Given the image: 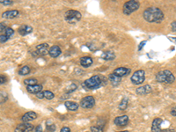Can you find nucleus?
I'll use <instances>...</instances> for the list:
<instances>
[{"label": "nucleus", "mask_w": 176, "mask_h": 132, "mask_svg": "<svg viewBox=\"0 0 176 132\" xmlns=\"http://www.w3.org/2000/svg\"><path fill=\"white\" fill-rule=\"evenodd\" d=\"M144 19L150 23H160L164 19L163 12L158 7H149L144 11Z\"/></svg>", "instance_id": "1"}, {"label": "nucleus", "mask_w": 176, "mask_h": 132, "mask_svg": "<svg viewBox=\"0 0 176 132\" xmlns=\"http://www.w3.org/2000/svg\"><path fill=\"white\" fill-rule=\"evenodd\" d=\"M107 84V79L104 77H100L99 75H95L91 77L90 79H86L83 85L87 90H94L98 89Z\"/></svg>", "instance_id": "2"}, {"label": "nucleus", "mask_w": 176, "mask_h": 132, "mask_svg": "<svg viewBox=\"0 0 176 132\" xmlns=\"http://www.w3.org/2000/svg\"><path fill=\"white\" fill-rule=\"evenodd\" d=\"M156 80L160 83L164 84H172L175 81V75L168 70H161L156 75Z\"/></svg>", "instance_id": "3"}, {"label": "nucleus", "mask_w": 176, "mask_h": 132, "mask_svg": "<svg viewBox=\"0 0 176 132\" xmlns=\"http://www.w3.org/2000/svg\"><path fill=\"white\" fill-rule=\"evenodd\" d=\"M140 4L138 1H135V0H130L128 1L124 4L123 5V12L125 15H130L132 13L136 12L137 10L139 9Z\"/></svg>", "instance_id": "4"}, {"label": "nucleus", "mask_w": 176, "mask_h": 132, "mask_svg": "<svg viewBox=\"0 0 176 132\" xmlns=\"http://www.w3.org/2000/svg\"><path fill=\"white\" fill-rule=\"evenodd\" d=\"M64 18L65 20L70 23V24H73L76 23L78 21H79L82 18V14L79 11L76 10H69L64 13Z\"/></svg>", "instance_id": "5"}, {"label": "nucleus", "mask_w": 176, "mask_h": 132, "mask_svg": "<svg viewBox=\"0 0 176 132\" xmlns=\"http://www.w3.org/2000/svg\"><path fill=\"white\" fill-rule=\"evenodd\" d=\"M131 82L134 85H140L142 83H144L145 80V71L143 70H138L137 71H135L133 73V75L130 78Z\"/></svg>", "instance_id": "6"}, {"label": "nucleus", "mask_w": 176, "mask_h": 132, "mask_svg": "<svg viewBox=\"0 0 176 132\" xmlns=\"http://www.w3.org/2000/svg\"><path fill=\"white\" fill-rule=\"evenodd\" d=\"M95 106V99L93 96H86L81 99L80 101V107L83 108L90 109L93 108Z\"/></svg>", "instance_id": "7"}, {"label": "nucleus", "mask_w": 176, "mask_h": 132, "mask_svg": "<svg viewBox=\"0 0 176 132\" xmlns=\"http://www.w3.org/2000/svg\"><path fill=\"white\" fill-rule=\"evenodd\" d=\"M33 126L29 122H23L17 126L14 130V132H30L33 131Z\"/></svg>", "instance_id": "8"}, {"label": "nucleus", "mask_w": 176, "mask_h": 132, "mask_svg": "<svg viewBox=\"0 0 176 132\" xmlns=\"http://www.w3.org/2000/svg\"><path fill=\"white\" fill-rule=\"evenodd\" d=\"M48 43H42V44H39L36 46V55L38 56H46L48 54Z\"/></svg>", "instance_id": "9"}, {"label": "nucleus", "mask_w": 176, "mask_h": 132, "mask_svg": "<svg viewBox=\"0 0 176 132\" xmlns=\"http://www.w3.org/2000/svg\"><path fill=\"white\" fill-rule=\"evenodd\" d=\"M128 121H129V119H128V116H122L116 117L114 119V122L118 127H124L128 124Z\"/></svg>", "instance_id": "10"}, {"label": "nucleus", "mask_w": 176, "mask_h": 132, "mask_svg": "<svg viewBox=\"0 0 176 132\" xmlns=\"http://www.w3.org/2000/svg\"><path fill=\"white\" fill-rule=\"evenodd\" d=\"M163 120L161 118H155L152 121L151 123V132H162L161 125H162Z\"/></svg>", "instance_id": "11"}, {"label": "nucleus", "mask_w": 176, "mask_h": 132, "mask_svg": "<svg viewBox=\"0 0 176 132\" xmlns=\"http://www.w3.org/2000/svg\"><path fill=\"white\" fill-rule=\"evenodd\" d=\"M152 91V88L150 85H145L143 86H140L138 88H137L136 93L138 95H147L149 93H151Z\"/></svg>", "instance_id": "12"}, {"label": "nucleus", "mask_w": 176, "mask_h": 132, "mask_svg": "<svg viewBox=\"0 0 176 132\" xmlns=\"http://www.w3.org/2000/svg\"><path fill=\"white\" fill-rule=\"evenodd\" d=\"M129 72H130V69L126 68V67H119V68L115 69V70H114L113 73H114V75H116V76L122 78V77L127 76Z\"/></svg>", "instance_id": "13"}, {"label": "nucleus", "mask_w": 176, "mask_h": 132, "mask_svg": "<svg viewBox=\"0 0 176 132\" xmlns=\"http://www.w3.org/2000/svg\"><path fill=\"white\" fill-rule=\"evenodd\" d=\"M36 118H37V114L33 111H29V112H27L21 117V121L23 122H29L31 121H33Z\"/></svg>", "instance_id": "14"}, {"label": "nucleus", "mask_w": 176, "mask_h": 132, "mask_svg": "<svg viewBox=\"0 0 176 132\" xmlns=\"http://www.w3.org/2000/svg\"><path fill=\"white\" fill-rule=\"evenodd\" d=\"M42 85H29V86H27V91L29 93H32V94H37L39 93L40 92H42Z\"/></svg>", "instance_id": "15"}, {"label": "nucleus", "mask_w": 176, "mask_h": 132, "mask_svg": "<svg viewBox=\"0 0 176 132\" xmlns=\"http://www.w3.org/2000/svg\"><path fill=\"white\" fill-rule=\"evenodd\" d=\"M61 53H62L61 49H60L58 46H56V45L52 46V47L48 50V55H49L51 57H53V58H56V57L59 56L61 55Z\"/></svg>", "instance_id": "16"}, {"label": "nucleus", "mask_w": 176, "mask_h": 132, "mask_svg": "<svg viewBox=\"0 0 176 132\" xmlns=\"http://www.w3.org/2000/svg\"><path fill=\"white\" fill-rule=\"evenodd\" d=\"M19 14V12L17 11V10H11V11H6L4 12L3 14H2V17L4 19H14V18H17Z\"/></svg>", "instance_id": "17"}, {"label": "nucleus", "mask_w": 176, "mask_h": 132, "mask_svg": "<svg viewBox=\"0 0 176 132\" xmlns=\"http://www.w3.org/2000/svg\"><path fill=\"white\" fill-rule=\"evenodd\" d=\"M80 65L81 66L87 68L93 65V59L90 56H83L80 58Z\"/></svg>", "instance_id": "18"}, {"label": "nucleus", "mask_w": 176, "mask_h": 132, "mask_svg": "<svg viewBox=\"0 0 176 132\" xmlns=\"http://www.w3.org/2000/svg\"><path fill=\"white\" fill-rule=\"evenodd\" d=\"M19 33L22 36H25L28 33H32L33 31V27H29V26H27V25H23L21 26L19 28Z\"/></svg>", "instance_id": "19"}, {"label": "nucleus", "mask_w": 176, "mask_h": 132, "mask_svg": "<svg viewBox=\"0 0 176 132\" xmlns=\"http://www.w3.org/2000/svg\"><path fill=\"white\" fill-rule=\"evenodd\" d=\"M64 106L66 107V108L70 111H77L79 109V104L76 103V102H73V101H65L64 102Z\"/></svg>", "instance_id": "20"}, {"label": "nucleus", "mask_w": 176, "mask_h": 132, "mask_svg": "<svg viewBox=\"0 0 176 132\" xmlns=\"http://www.w3.org/2000/svg\"><path fill=\"white\" fill-rule=\"evenodd\" d=\"M108 79H109L110 83L112 84L113 86H117V85H119V84L122 81V79H121L120 77L116 76V75H114V73L109 75Z\"/></svg>", "instance_id": "21"}, {"label": "nucleus", "mask_w": 176, "mask_h": 132, "mask_svg": "<svg viewBox=\"0 0 176 132\" xmlns=\"http://www.w3.org/2000/svg\"><path fill=\"white\" fill-rule=\"evenodd\" d=\"M101 57H102L104 60H107V61H108V60H114V59L115 58V55H114V53L113 51L109 50V51H105V52L102 54Z\"/></svg>", "instance_id": "22"}, {"label": "nucleus", "mask_w": 176, "mask_h": 132, "mask_svg": "<svg viewBox=\"0 0 176 132\" xmlns=\"http://www.w3.org/2000/svg\"><path fill=\"white\" fill-rule=\"evenodd\" d=\"M30 71H31L30 68H29L28 66L26 65V66H23L22 68H20V69L19 70L18 73H19V75H21V76H25V75L29 74V73H30Z\"/></svg>", "instance_id": "23"}, {"label": "nucleus", "mask_w": 176, "mask_h": 132, "mask_svg": "<svg viewBox=\"0 0 176 132\" xmlns=\"http://www.w3.org/2000/svg\"><path fill=\"white\" fill-rule=\"evenodd\" d=\"M128 98H126V97L123 98L122 101H121L120 104H119V109H120V110H125V109L127 108V107H128Z\"/></svg>", "instance_id": "24"}, {"label": "nucleus", "mask_w": 176, "mask_h": 132, "mask_svg": "<svg viewBox=\"0 0 176 132\" xmlns=\"http://www.w3.org/2000/svg\"><path fill=\"white\" fill-rule=\"evenodd\" d=\"M46 129L48 132H54L56 131V125L53 123V122H51L50 120H48L46 122Z\"/></svg>", "instance_id": "25"}, {"label": "nucleus", "mask_w": 176, "mask_h": 132, "mask_svg": "<svg viewBox=\"0 0 176 132\" xmlns=\"http://www.w3.org/2000/svg\"><path fill=\"white\" fill-rule=\"evenodd\" d=\"M43 93V98L44 99H47L48 100H50V99H54V97H55V94L52 93V92H50V91H44V92H42Z\"/></svg>", "instance_id": "26"}, {"label": "nucleus", "mask_w": 176, "mask_h": 132, "mask_svg": "<svg viewBox=\"0 0 176 132\" xmlns=\"http://www.w3.org/2000/svg\"><path fill=\"white\" fill-rule=\"evenodd\" d=\"M37 79H25L24 80V84L27 85V86H29V85H37Z\"/></svg>", "instance_id": "27"}, {"label": "nucleus", "mask_w": 176, "mask_h": 132, "mask_svg": "<svg viewBox=\"0 0 176 132\" xmlns=\"http://www.w3.org/2000/svg\"><path fill=\"white\" fill-rule=\"evenodd\" d=\"M13 33H14V30H13V28H11V27H6L5 30H4V34H5L9 39L11 38V36L13 35Z\"/></svg>", "instance_id": "28"}, {"label": "nucleus", "mask_w": 176, "mask_h": 132, "mask_svg": "<svg viewBox=\"0 0 176 132\" xmlns=\"http://www.w3.org/2000/svg\"><path fill=\"white\" fill-rule=\"evenodd\" d=\"M91 131H92V132H103L104 129H103L102 126H92Z\"/></svg>", "instance_id": "29"}, {"label": "nucleus", "mask_w": 176, "mask_h": 132, "mask_svg": "<svg viewBox=\"0 0 176 132\" xmlns=\"http://www.w3.org/2000/svg\"><path fill=\"white\" fill-rule=\"evenodd\" d=\"M9 40V38L5 34H1L0 35V43H4Z\"/></svg>", "instance_id": "30"}, {"label": "nucleus", "mask_w": 176, "mask_h": 132, "mask_svg": "<svg viewBox=\"0 0 176 132\" xmlns=\"http://www.w3.org/2000/svg\"><path fill=\"white\" fill-rule=\"evenodd\" d=\"M0 4L4 5H10L13 4V1L11 0H0Z\"/></svg>", "instance_id": "31"}, {"label": "nucleus", "mask_w": 176, "mask_h": 132, "mask_svg": "<svg viewBox=\"0 0 176 132\" xmlns=\"http://www.w3.org/2000/svg\"><path fill=\"white\" fill-rule=\"evenodd\" d=\"M7 81V79L4 75H0V85H3Z\"/></svg>", "instance_id": "32"}, {"label": "nucleus", "mask_w": 176, "mask_h": 132, "mask_svg": "<svg viewBox=\"0 0 176 132\" xmlns=\"http://www.w3.org/2000/svg\"><path fill=\"white\" fill-rule=\"evenodd\" d=\"M32 132H42V126H41V125L36 126L35 128H33V130Z\"/></svg>", "instance_id": "33"}, {"label": "nucleus", "mask_w": 176, "mask_h": 132, "mask_svg": "<svg viewBox=\"0 0 176 132\" xmlns=\"http://www.w3.org/2000/svg\"><path fill=\"white\" fill-rule=\"evenodd\" d=\"M4 95H5V93H0V104L1 103H3V102H4L7 98H4Z\"/></svg>", "instance_id": "34"}, {"label": "nucleus", "mask_w": 176, "mask_h": 132, "mask_svg": "<svg viewBox=\"0 0 176 132\" xmlns=\"http://www.w3.org/2000/svg\"><path fill=\"white\" fill-rule=\"evenodd\" d=\"M145 43H146V42H145V41H142V42H140V44H139V46H138V50H139V51L143 49V47L145 45Z\"/></svg>", "instance_id": "35"}, {"label": "nucleus", "mask_w": 176, "mask_h": 132, "mask_svg": "<svg viewBox=\"0 0 176 132\" xmlns=\"http://www.w3.org/2000/svg\"><path fill=\"white\" fill-rule=\"evenodd\" d=\"M171 27H172V31L173 32H176V21H173L172 22Z\"/></svg>", "instance_id": "36"}, {"label": "nucleus", "mask_w": 176, "mask_h": 132, "mask_svg": "<svg viewBox=\"0 0 176 132\" xmlns=\"http://www.w3.org/2000/svg\"><path fill=\"white\" fill-rule=\"evenodd\" d=\"M60 132H71V129H70L69 127L64 126V127L62 128V130H61V131Z\"/></svg>", "instance_id": "37"}, {"label": "nucleus", "mask_w": 176, "mask_h": 132, "mask_svg": "<svg viewBox=\"0 0 176 132\" xmlns=\"http://www.w3.org/2000/svg\"><path fill=\"white\" fill-rule=\"evenodd\" d=\"M5 25L4 24V23H0V33L1 32H3L4 30H5Z\"/></svg>", "instance_id": "38"}, {"label": "nucleus", "mask_w": 176, "mask_h": 132, "mask_svg": "<svg viewBox=\"0 0 176 132\" xmlns=\"http://www.w3.org/2000/svg\"><path fill=\"white\" fill-rule=\"evenodd\" d=\"M36 97H37L38 99H44V98H43V93H42V92H40L39 93L36 94Z\"/></svg>", "instance_id": "39"}, {"label": "nucleus", "mask_w": 176, "mask_h": 132, "mask_svg": "<svg viewBox=\"0 0 176 132\" xmlns=\"http://www.w3.org/2000/svg\"><path fill=\"white\" fill-rule=\"evenodd\" d=\"M171 115H172L173 116H175L176 117V106L172 108V110H171Z\"/></svg>", "instance_id": "40"}, {"label": "nucleus", "mask_w": 176, "mask_h": 132, "mask_svg": "<svg viewBox=\"0 0 176 132\" xmlns=\"http://www.w3.org/2000/svg\"><path fill=\"white\" fill-rule=\"evenodd\" d=\"M168 39H169L171 42H174L175 43H176V37H170V36H168Z\"/></svg>", "instance_id": "41"}, {"label": "nucleus", "mask_w": 176, "mask_h": 132, "mask_svg": "<svg viewBox=\"0 0 176 132\" xmlns=\"http://www.w3.org/2000/svg\"><path fill=\"white\" fill-rule=\"evenodd\" d=\"M119 132H128V131H119Z\"/></svg>", "instance_id": "42"}]
</instances>
